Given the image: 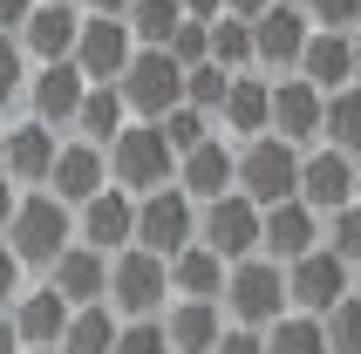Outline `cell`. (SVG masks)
<instances>
[{
    "label": "cell",
    "instance_id": "obj_1",
    "mask_svg": "<svg viewBox=\"0 0 361 354\" xmlns=\"http://www.w3.org/2000/svg\"><path fill=\"white\" fill-rule=\"evenodd\" d=\"M7 252L20 259V273H48L68 245H75V212L61 205V197H48V191H20V205H14V218H7Z\"/></svg>",
    "mask_w": 361,
    "mask_h": 354
},
{
    "label": "cell",
    "instance_id": "obj_2",
    "mask_svg": "<svg viewBox=\"0 0 361 354\" xmlns=\"http://www.w3.org/2000/svg\"><path fill=\"white\" fill-rule=\"evenodd\" d=\"M219 307H225V320H232V327H252V334H266L280 314H293V300H286V266H280V259H266V252L232 259V266H225V293H219Z\"/></svg>",
    "mask_w": 361,
    "mask_h": 354
},
{
    "label": "cell",
    "instance_id": "obj_3",
    "mask_svg": "<svg viewBox=\"0 0 361 354\" xmlns=\"http://www.w3.org/2000/svg\"><path fill=\"white\" fill-rule=\"evenodd\" d=\"M102 157H109V184L130 191V197L178 184V150H171V137H164L157 123H123L116 143H109Z\"/></svg>",
    "mask_w": 361,
    "mask_h": 354
},
{
    "label": "cell",
    "instance_id": "obj_4",
    "mask_svg": "<svg viewBox=\"0 0 361 354\" xmlns=\"http://www.w3.org/2000/svg\"><path fill=\"white\" fill-rule=\"evenodd\" d=\"M102 307L116 320H157L171 307V259L143 252V245L109 252V293H102Z\"/></svg>",
    "mask_w": 361,
    "mask_h": 354
},
{
    "label": "cell",
    "instance_id": "obj_5",
    "mask_svg": "<svg viewBox=\"0 0 361 354\" xmlns=\"http://www.w3.org/2000/svg\"><path fill=\"white\" fill-rule=\"evenodd\" d=\"M116 96H123V109H130V123H157V116H171L184 102V68L164 55V48H137L130 68L116 75Z\"/></svg>",
    "mask_w": 361,
    "mask_h": 354
},
{
    "label": "cell",
    "instance_id": "obj_6",
    "mask_svg": "<svg viewBox=\"0 0 361 354\" xmlns=\"http://www.w3.org/2000/svg\"><path fill=\"white\" fill-rule=\"evenodd\" d=\"M293 184H300V143H286V137H252L239 143V197H252V205H286L293 197Z\"/></svg>",
    "mask_w": 361,
    "mask_h": 354
},
{
    "label": "cell",
    "instance_id": "obj_7",
    "mask_svg": "<svg viewBox=\"0 0 361 354\" xmlns=\"http://www.w3.org/2000/svg\"><path fill=\"white\" fill-rule=\"evenodd\" d=\"M355 293V266L348 259H334L327 245H314V252H300L293 266H286V300H293V314H334L341 300Z\"/></svg>",
    "mask_w": 361,
    "mask_h": 354
},
{
    "label": "cell",
    "instance_id": "obj_8",
    "mask_svg": "<svg viewBox=\"0 0 361 354\" xmlns=\"http://www.w3.org/2000/svg\"><path fill=\"white\" fill-rule=\"evenodd\" d=\"M191 238H198V205H191L178 184L137 197V245H143V252L171 259V252H184Z\"/></svg>",
    "mask_w": 361,
    "mask_h": 354
},
{
    "label": "cell",
    "instance_id": "obj_9",
    "mask_svg": "<svg viewBox=\"0 0 361 354\" xmlns=\"http://www.w3.org/2000/svg\"><path fill=\"white\" fill-rule=\"evenodd\" d=\"M307 35H314V28H307L300 0H273V7L252 20V68H259V75H293Z\"/></svg>",
    "mask_w": 361,
    "mask_h": 354
},
{
    "label": "cell",
    "instance_id": "obj_10",
    "mask_svg": "<svg viewBox=\"0 0 361 354\" xmlns=\"http://www.w3.org/2000/svg\"><path fill=\"white\" fill-rule=\"evenodd\" d=\"M198 245H212L225 266H232V259H252L259 252V205L239 197V191L198 205Z\"/></svg>",
    "mask_w": 361,
    "mask_h": 354
},
{
    "label": "cell",
    "instance_id": "obj_11",
    "mask_svg": "<svg viewBox=\"0 0 361 354\" xmlns=\"http://www.w3.org/2000/svg\"><path fill=\"white\" fill-rule=\"evenodd\" d=\"M75 245L89 252H123V245H137V197L116 191V184H102L89 205H75Z\"/></svg>",
    "mask_w": 361,
    "mask_h": 354
},
{
    "label": "cell",
    "instance_id": "obj_12",
    "mask_svg": "<svg viewBox=\"0 0 361 354\" xmlns=\"http://www.w3.org/2000/svg\"><path fill=\"white\" fill-rule=\"evenodd\" d=\"M130 55H137V35H130V20L116 14H82V35H75V68L82 82H116L123 68H130Z\"/></svg>",
    "mask_w": 361,
    "mask_h": 354
},
{
    "label": "cell",
    "instance_id": "obj_13",
    "mask_svg": "<svg viewBox=\"0 0 361 354\" xmlns=\"http://www.w3.org/2000/svg\"><path fill=\"white\" fill-rule=\"evenodd\" d=\"M82 96H89V82H82L75 61H41V68H27V116L48 123V130H75V109Z\"/></svg>",
    "mask_w": 361,
    "mask_h": 354
},
{
    "label": "cell",
    "instance_id": "obj_14",
    "mask_svg": "<svg viewBox=\"0 0 361 354\" xmlns=\"http://www.w3.org/2000/svg\"><path fill=\"white\" fill-rule=\"evenodd\" d=\"M75 35H82V7L75 0H35L27 7V20L14 28V41H20V55L35 61H68L75 55Z\"/></svg>",
    "mask_w": 361,
    "mask_h": 354
},
{
    "label": "cell",
    "instance_id": "obj_15",
    "mask_svg": "<svg viewBox=\"0 0 361 354\" xmlns=\"http://www.w3.org/2000/svg\"><path fill=\"white\" fill-rule=\"evenodd\" d=\"M293 197H300L307 212H341L348 197H355V157L348 150H334V143H314V150H300V184H293Z\"/></svg>",
    "mask_w": 361,
    "mask_h": 354
},
{
    "label": "cell",
    "instance_id": "obj_16",
    "mask_svg": "<svg viewBox=\"0 0 361 354\" xmlns=\"http://www.w3.org/2000/svg\"><path fill=\"white\" fill-rule=\"evenodd\" d=\"M321 123H327V96L314 82L307 75H273V137L314 150L321 143Z\"/></svg>",
    "mask_w": 361,
    "mask_h": 354
},
{
    "label": "cell",
    "instance_id": "obj_17",
    "mask_svg": "<svg viewBox=\"0 0 361 354\" xmlns=\"http://www.w3.org/2000/svg\"><path fill=\"white\" fill-rule=\"evenodd\" d=\"M178 191L191 197V205H212V197L239 191V143L204 137L198 150H184L178 157Z\"/></svg>",
    "mask_w": 361,
    "mask_h": 354
},
{
    "label": "cell",
    "instance_id": "obj_18",
    "mask_svg": "<svg viewBox=\"0 0 361 354\" xmlns=\"http://www.w3.org/2000/svg\"><path fill=\"white\" fill-rule=\"evenodd\" d=\"M55 150H61V130H48V123H35V116L7 123V157H0V177H14L20 191H41L48 171H55Z\"/></svg>",
    "mask_w": 361,
    "mask_h": 354
},
{
    "label": "cell",
    "instance_id": "obj_19",
    "mask_svg": "<svg viewBox=\"0 0 361 354\" xmlns=\"http://www.w3.org/2000/svg\"><path fill=\"white\" fill-rule=\"evenodd\" d=\"M102 184H109V157H102L96 143H82V137H61L55 171H48V184H41V191H48V197H61V205L75 212V205H89Z\"/></svg>",
    "mask_w": 361,
    "mask_h": 354
},
{
    "label": "cell",
    "instance_id": "obj_20",
    "mask_svg": "<svg viewBox=\"0 0 361 354\" xmlns=\"http://www.w3.org/2000/svg\"><path fill=\"white\" fill-rule=\"evenodd\" d=\"M219 130H232V143L266 137V130H273V75L239 68L232 89H225V102H219Z\"/></svg>",
    "mask_w": 361,
    "mask_h": 354
},
{
    "label": "cell",
    "instance_id": "obj_21",
    "mask_svg": "<svg viewBox=\"0 0 361 354\" xmlns=\"http://www.w3.org/2000/svg\"><path fill=\"white\" fill-rule=\"evenodd\" d=\"M321 245V212H307L300 197H286V205H266L259 212V252L280 259V266H293L300 252H314Z\"/></svg>",
    "mask_w": 361,
    "mask_h": 354
},
{
    "label": "cell",
    "instance_id": "obj_22",
    "mask_svg": "<svg viewBox=\"0 0 361 354\" xmlns=\"http://www.w3.org/2000/svg\"><path fill=\"white\" fill-rule=\"evenodd\" d=\"M68 300L41 279V286H20L14 293V307H7V320H14V334H20V348H61V327H68Z\"/></svg>",
    "mask_w": 361,
    "mask_h": 354
},
{
    "label": "cell",
    "instance_id": "obj_23",
    "mask_svg": "<svg viewBox=\"0 0 361 354\" xmlns=\"http://www.w3.org/2000/svg\"><path fill=\"white\" fill-rule=\"evenodd\" d=\"M232 327L219 300H171L164 307V334H171V354H212L219 334Z\"/></svg>",
    "mask_w": 361,
    "mask_h": 354
},
{
    "label": "cell",
    "instance_id": "obj_24",
    "mask_svg": "<svg viewBox=\"0 0 361 354\" xmlns=\"http://www.w3.org/2000/svg\"><path fill=\"white\" fill-rule=\"evenodd\" d=\"M41 279H48V286H55L68 307H96V300L109 293V259L89 252V245H68V252H61Z\"/></svg>",
    "mask_w": 361,
    "mask_h": 354
},
{
    "label": "cell",
    "instance_id": "obj_25",
    "mask_svg": "<svg viewBox=\"0 0 361 354\" xmlns=\"http://www.w3.org/2000/svg\"><path fill=\"white\" fill-rule=\"evenodd\" d=\"M293 75H307L321 96H334V89H348L355 82V35H327V28H314L300 48V68Z\"/></svg>",
    "mask_w": 361,
    "mask_h": 354
},
{
    "label": "cell",
    "instance_id": "obj_26",
    "mask_svg": "<svg viewBox=\"0 0 361 354\" xmlns=\"http://www.w3.org/2000/svg\"><path fill=\"white\" fill-rule=\"evenodd\" d=\"M225 293V259L212 252V245H184V252H171V300H219Z\"/></svg>",
    "mask_w": 361,
    "mask_h": 354
},
{
    "label": "cell",
    "instance_id": "obj_27",
    "mask_svg": "<svg viewBox=\"0 0 361 354\" xmlns=\"http://www.w3.org/2000/svg\"><path fill=\"white\" fill-rule=\"evenodd\" d=\"M123 123H130V109H123L116 82H89V96H82V109H75V130H68V137H82V143H96V150H109Z\"/></svg>",
    "mask_w": 361,
    "mask_h": 354
},
{
    "label": "cell",
    "instance_id": "obj_28",
    "mask_svg": "<svg viewBox=\"0 0 361 354\" xmlns=\"http://www.w3.org/2000/svg\"><path fill=\"white\" fill-rule=\"evenodd\" d=\"M116 327L123 320L109 314V307H75V314H68V327H61V348L55 354H116Z\"/></svg>",
    "mask_w": 361,
    "mask_h": 354
},
{
    "label": "cell",
    "instance_id": "obj_29",
    "mask_svg": "<svg viewBox=\"0 0 361 354\" xmlns=\"http://www.w3.org/2000/svg\"><path fill=\"white\" fill-rule=\"evenodd\" d=\"M321 143H334V150L361 157V89H355V82L327 96V123H321Z\"/></svg>",
    "mask_w": 361,
    "mask_h": 354
},
{
    "label": "cell",
    "instance_id": "obj_30",
    "mask_svg": "<svg viewBox=\"0 0 361 354\" xmlns=\"http://www.w3.org/2000/svg\"><path fill=\"white\" fill-rule=\"evenodd\" d=\"M130 35H137V48H171V35H178L184 7L178 0H130Z\"/></svg>",
    "mask_w": 361,
    "mask_h": 354
},
{
    "label": "cell",
    "instance_id": "obj_31",
    "mask_svg": "<svg viewBox=\"0 0 361 354\" xmlns=\"http://www.w3.org/2000/svg\"><path fill=\"white\" fill-rule=\"evenodd\" d=\"M266 354H327V327L314 314H280L266 327Z\"/></svg>",
    "mask_w": 361,
    "mask_h": 354
},
{
    "label": "cell",
    "instance_id": "obj_32",
    "mask_svg": "<svg viewBox=\"0 0 361 354\" xmlns=\"http://www.w3.org/2000/svg\"><path fill=\"white\" fill-rule=\"evenodd\" d=\"M321 245L361 273V197H348L341 212H327V218H321Z\"/></svg>",
    "mask_w": 361,
    "mask_h": 354
},
{
    "label": "cell",
    "instance_id": "obj_33",
    "mask_svg": "<svg viewBox=\"0 0 361 354\" xmlns=\"http://www.w3.org/2000/svg\"><path fill=\"white\" fill-rule=\"evenodd\" d=\"M212 61L219 68H252V20H239V14H219L212 20Z\"/></svg>",
    "mask_w": 361,
    "mask_h": 354
},
{
    "label": "cell",
    "instance_id": "obj_34",
    "mask_svg": "<svg viewBox=\"0 0 361 354\" xmlns=\"http://www.w3.org/2000/svg\"><path fill=\"white\" fill-rule=\"evenodd\" d=\"M225 89H232V68H219V61H198V68H184V102H191V109H204L212 123H219Z\"/></svg>",
    "mask_w": 361,
    "mask_h": 354
},
{
    "label": "cell",
    "instance_id": "obj_35",
    "mask_svg": "<svg viewBox=\"0 0 361 354\" xmlns=\"http://www.w3.org/2000/svg\"><path fill=\"white\" fill-rule=\"evenodd\" d=\"M157 130L171 137V150H178V157H184V150H198L204 137H219V123L204 116V109H191V102H178L171 116H157Z\"/></svg>",
    "mask_w": 361,
    "mask_h": 354
},
{
    "label": "cell",
    "instance_id": "obj_36",
    "mask_svg": "<svg viewBox=\"0 0 361 354\" xmlns=\"http://www.w3.org/2000/svg\"><path fill=\"white\" fill-rule=\"evenodd\" d=\"M321 327H327V354H361V286L334 314H321Z\"/></svg>",
    "mask_w": 361,
    "mask_h": 354
},
{
    "label": "cell",
    "instance_id": "obj_37",
    "mask_svg": "<svg viewBox=\"0 0 361 354\" xmlns=\"http://www.w3.org/2000/svg\"><path fill=\"white\" fill-rule=\"evenodd\" d=\"M27 68H35V61L20 55V41H14V35H0V116H7V102L27 96Z\"/></svg>",
    "mask_w": 361,
    "mask_h": 354
},
{
    "label": "cell",
    "instance_id": "obj_38",
    "mask_svg": "<svg viewBox=\"0 0 361 354\" xmlns=\"http://www.w3.org/2000/svg\"><path fill=\"white\" fill-rule=\"evenodd\" d=\"M307 28H327V35H355L361 28V0H300Z\"/></svg>",
    "mask_w": 361,
    "mask_h": 354
},
{
    "label": "cell",
    "instance_id": "obj_39",
    "mask_svg": "<svg viewBox=\"0 0 361 354\" xmlns=\"http://www.w3.org/2000/svg\"><path fill=\"white\" fill-rule=\"evenodd\" d=\"M164 55L178 61V68L212 61V20H178V35H171V48H164Z\"/></svg>",
    "mask_w": 361,
    "mask_h": 354
},
{
    "label": "cell",
    "instance_id": "obj_40",
    "mask_svg": "<svg viewBox=\"0 0 361 354\" xmlns=\"http://www.w3.org/2000/svg\"><path fill=\"white\" fill-rule=\"evenodd\" d=\"M116 354H171L164 314L157 320H123V327H116Z\"/></svg>",
    "mask_w": 361,
    "mask_h": 354
},
{
    "label": "cell",
    "instance_id": "obj_41",
    "mask_svg": "<svg viewBox=\"0 0 361 354\" xmlns=\"http://www.w3.org/2000/svg\"><path fill=\"white\" fill-rule=\"evenodd\" d=\"M20 286H27V273H20V259L7 252V238H0V307H14Z\"/></svg>",
    "mask_w": 361,
    "mask_h": 354
},
{
    "label": "cell",
    "instance_id": "obj_42",
    "mask_svg": "<svg viewBox=\"0 0 361 354\" xmlns=\"http://www.w3.org/2000/svg\"><path fill=\"white\" fill-rule=\"evenodd\" d=\"M212 354H266V334H252V327H225Z\"/></svg>",
    "mask_w": 361,
    "mask_h": 354
},
{
    "label": "cell",
    "instance_id": "obj_43",
    "mask_svg": "<svg viewBox=\"0 0 361 354\" xmlns=\"http://www.w3.org/2000/svg\"><path fill=\"white\" fill-rule=\"evenodd\" d=\"M27 7H35V0H0V35H14L20 20H27Z\"/></svg>",
    "mask_w": 361,
    "mask_h": 354
},
{
    "label": "cell",
    "instance_id": "obj_44",
    "mask_svg": "<svg viewBox=\"0 0 361 354\" xmlns=\"http://www.w3.org/2000/svg\"><path fill=\"white\" fill-rule=\"evenodd\" d=\"M184 7V20H219L225 14V0H178Z\"/></svg>",
    "mask_w": 361,
    "mask_h": 354
},
{
    "label": "cell",
    "instance_id": "obj_45",
    "mask_svg": "<svg viewBox=\"0 0 361 354\" xmlns=\"http://www.w3.org/2000/svg\"><path fill=\"white\" fill-rule=\"evenodd\" d=\"M14 205H20V184H14V177H0V232H7V218H14Z\"/></svg>",
    "mask_w": 361,
    "mask_h": 354
},
{
    "label": "cell",
    "instance_id": "obj_46",
    "mask_svg": "<svg viewBox=\"0 0 361 354\" xmlns=\"http://www.w3.org/2000/svg\"><path fill=\"white\" fill-rule=\"evenodd\" d=\"M75 7H82V14H116V20L130 14V0H75Z\"/></svg>",
    "mask_w": 361,
    "mask_h": 354
},
{
    "label": "cell",
    "instance_id": "obj_47",
    "mask_svg": "<svg viewBox=\"0 0 361 354\" xmlns=\"http://www.w3.org/2000/svg\"><path fill=\"white\" fill-rule=\"evenodd\" d=\"M273 0H225V14H239V20H259Z\"/></svg>",
    "mask_w": 361,
    "mask_h": 354
},
{
    "label": "cell",
    "instance_id": "obj_48",
    "mask_svg": "<svg viewBox=\"0 0 361 354\" xmlns=\"http://www.w3.org/2000/svg\"><path fill=\"white\" fill-rule=\"evenodd\" d=\"M0 354H20V334H14V320H7V307H0Z\"/></svg>",
    "mask_w": 361,
    "mask_h": 354
},
{
    "label": "cell",
    "instance_id": "obj_49",
    "mask_svg": "<svg viewBox=\"0 0 361 354\" xmlns=\"http://www.w3.org/2000/svg\"><path fill=\"white\" fill-rule=\"evenodd\" d=\"M355 89H361V28H355Z\"/></svg>",
    "mask_w": 361,
    "mask_h": 354
},
{
    "label": "cell",
    "instance_id": "obj_50",
    "mask_svg": "<svg viewBox=\"0 0 361 354\" xmlns=\"http://www.w3.org/2000/svg\"><path fill=\"white\" fill-rule=\"evenodd\" d=\"M0 157H7V116H0Z\"/></svg>",
    "mask_w": 361,
    "mask_h": 354
},
{
    "label": "cell",
    "instance_id": "obj_51",
    "mask_svg": "<svg viewBox=\"0 0 361 354\" xmlns=\"http://www.w3.org/2000/svg\"><path fill=\"white\" fill-rule=\"evenodd\" d=\"M355 197H361V157H355Z\"/></svg>",
    "mask_w": 361,
    "mask_h": 354
},
{
    "label": "cell",
    "instance_id": "obj_52",
    "mask_svg": "<svg viewBox=\"0 0 361 354\" xmlns=\"http://www.w3.org/2000/svg\"><path fill=\"white\" fill-rule=\"evenodd\" d=\"M20 354H55V348H20Z\"/></svg>",
    "mask_w": 361,
    "mask_h": 354
}]
</instances>
